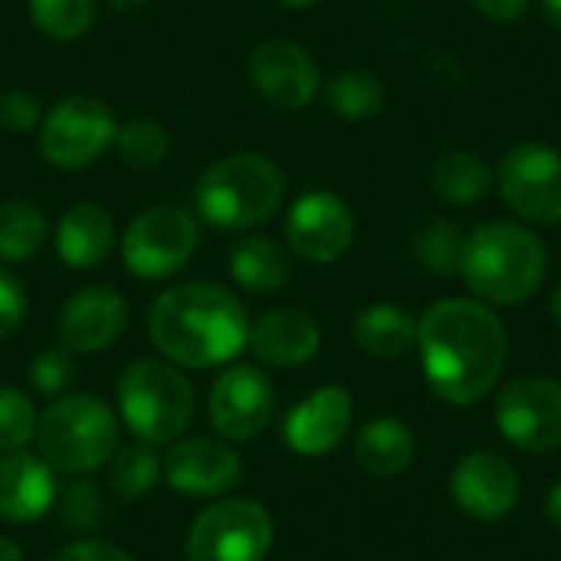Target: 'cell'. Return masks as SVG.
Segmentation results:
<instances>
[{"label": "cell", "mask_w": 561, "mask_h": 561, "mask_svg": "<svg viewBox=\"0 0 561 561\" xmlns=\"http://www.w3.org/2000/svg\"><path fill=\"white\" fill-rule=\"evenodd\" d=\"M417 352L431 391L457 408L483 401L510 355L503 319L480 299H440L417 322Z\"/></svg>", "instance_id": "1"}, {"label": "cell", "mask_w": 561, "mask_h": 561, "mask_svg": "<svg viewBox=\"0 0 561 561\" xmlns=\"http://www.w3.org/2000/svg\"><path fill=\"white\" fill-rule=\"evenodd\" d=\"M151 345L174 365L214 368L247 348L250 319L243 302L217 283L164 289L148 309Z\"/></svg>", "instance_id": "2"}, {"label": "cell", "mask_w": 561, "mask_h": 561, "mask_svg": "<svg viewBox=\"0 0 561 561\" xmlns=\"http://www.w3.org/2000/svg\"><path fill=\"white\" fill-rule=\"evenodd\" d=\"M546 243L523 224L486 220L463 237L460 276L493 306H519L533 299L546 279Z\"/></svg>", "instance_id": "3"}, {"label": "cell", "mask_w": 561, "mask_h": 561, "mask_svg": "<svg viewBox=\"0 0 561 561\" xmlns=\"http://www.w3.org/2000/svg\"><path fill=\"white\" fill-rule=\"evenodd\" d=\"M286 197L283 171L253 151L227 154L210 164L194 191L197 214L224 230H247L270 220Z\"/></svg>", "instance_id": "4"}, {"label": "cell", "mask_w": 561, "mask_h": 561, "mask_svg": "<svg viewBox=\"0 0 561 561\" xmlns=\"http://www.w3.org/2000/svg\"><path fill=\"white\" fill-rule=\"evenodd\" d=\"M122 424L115 411L92 394L59 398L36 421L39 457L69 477H85L115 457Z\"/></svg>", "instance_id": "5"}, {"label": "cell", "mask_w": 561, "mask_h": 561, "mask_svg": "<svg viewBox=\"0 0 561 561\" xmlns=\"http://www.w3.org/2000/svg\"><path fill=\"white\" fill-rule=\"evenodd\" d=\"M118 411L141 444L168 447L194 417V388L171 362L141 358L118 378Z\"/></svg>", "instance_id": "6"}, {"label": "cell", "mask_w": 561, "mask_h": 561, "mask_svg": "<svg viewBox=\"0 0 561 561\" xmlns=\"http://www.w3.org/2000/svg\"><path fill=\"white\" fill-rule=\"evenodd\" d=\"M115 131L118 122L105 102L92 95H66L39 122V151L53 168L79 171L115 145Z\"/></svg>", "instance_id": "7"}, {"label": "cell", "mask_w": 561, "mask_h": 561, "mask_svg": "<svg viewBox=\"0 0 561 561\" xmlns=\"http://www.w3.org/2000/svg\"><path fill=\"white\" fill-rule=\"evenodd\" d=\"M506 207L536 227L561 224V151L542 141L513 145L496 168Z\"/></svg>", "instance_id": "8"}, {"label": "cell", "mask_w": 561, "mask_h": 561, "mask_svg": "<svg viewBox=\"0 0 561 561\" xmlns=\"http://www.w3.org/2000/svg\"><path fill=\"white\" fill-rule=\"evenodd\" d=\"M201 227L184 207H148L122 233V263L141 279L174 276L197 250Z\"/></svg>", "instance_id": "9"}, {"label": "cell", "mask_w": 561, "mask_h": 561, "mask_svg": "<svg viewBox=\"0 0 561 561\" xmlns=\"http://www.w3.org/2000/svg\"><path fill=\"white\" fill-rule=\"evenodd\" d=\"M273 546V519L256 500H224L197 516L187 561H263Z\"/></svg>", "instance_id": "10"}, {"label": "cell", "mask_w": 561, "mask_h": 561, "mask_svg": "<svg viewBox=\"0 0 561 561\" xmlns=\"http://www.w3.org/2000/svg\"><path fill=\"white\" fill-rule=\"evenodd\" d=\"M500 434L529 450L549 454L561 447V381L546 375H526L503 388L496 398Z\"/></svg>", "instance_id": "11"}, {"label": "cell", "mask_w": 561, "mask_h": 561, "mask_svg": "<svg viewBox=\"0 0 561 561\" xmlns=\"http://www.w3.org/2000/svg\"><path fill=\"white\" fill-rule=\"evenodd\" d=\"M286 240L306 263L325 266L348 253L355 240V214L332 191L302 194L286 217Z\"/></svg>", "instance_id": "12"}, {"label": "cell", "mask_w": 561, "mask_h": 561, "mask_svg": "<svg viewBox=\"0 0 561 561\" xmlns=\"http://www.w3.org/2000/svg\"><path fill=\"white\" fill-rule=\"evenodd\" d=\"M319 62L296 39H263L250 56V82L273 108H306L319 92Z\"/></svg>", "instance_id": "13"}, {"label": "cell", "mask_w": 561, "mask_h": 561, "mask_svg": "<svg viewBox=\"0 0 561 561\" xmlns=\"http://www.w3.org/2000/svg\"><path fill=\"white\" fill-rule=\"evenodd\" d=\"M273 404L276 394L270 378L253 365H233L214 381L207 414L217 434H224L227 440H253L266 431Z\"/></svg>", "instance_id": "14"}, {"label": "cell", "mask_w": 561, "mask_h": 561, "mask_svg": "<svg viewBox=\"0 0 561 561\" xmlns=\"http://www.w3.org/2000/svg\"><path fill=\"white\" fill-rule=\"evenodd\" d=\"M450 496L470 519L500 523L519 503V473L503 454L473 450L454 467Z\"/></svg>", "instance_id": "15"}, {"label": "cell", "mask_w": 561, "mask_h": 561, "mask_svg": "<svg viewBox=\"0 0 561 561\" xmlns=\"http://www.w3.org/2000/svg\"><path fill=\"white\" fill-rule=\"evenodd\" d=\"M59 342L69 352L89 355L112 348L128 329V302L112 286H89L72 293L59 309Z\"/></svg>", "instance_id": "16"}, {"label": "cell", "mask_w": 561, "mask_h": 561, "mask_svg": "<svg viewBox=\"0 0 561 561\" xmlns=\"http://www.w3.org/2000/svg\"><path fill=\"white\" fill-rule=\"evenodd\" d=\"M161 477L181 496H220L240 480V457L220 440L184 437L161 460Z\"/></svg>", "instance_id": "17"}, {"label": "cell", "mask_w": 561, "mask_h": 561, "mask_svg": "<svg viewBox=\"0 0 561 561\" xmlns=\"http://www.w3.org/2000/svg\"><path fill=\"white\" fill-rule=\"evenodd\" d=\"M348 424H352V394L339 385H325L316 388L286 414L283 437L302 457H325L345 440Z\"/></svg>", "instance_id": "18"}, {"label": "cell", "mask_w": 561, "mask_h": 561, "mask_svg": "<svg viewBox=\"0 0 561 561\" xmlns=\"http://www.w3.org/2000/svg\"><path fill=\"white\" fill-rule=\"evenodd\" d=\"M59 486L53 467L33 454H3L0 457V519L7 523H36L56 503Z\"/></svg>", "instance_id": "19"}, {"label": "cell", "mask_w": 561, "mask_h": 561, "mask_svg": "<svg viewBox=\"0 0 561 561\" xmlns=\"http://www.w3.org/2000/svg\"><path fill=\"white\" fill-rule=\"evenodd\" d=\"M247 345L253 355L276 368H299L316 358L322 345L319 322L302 309H273L250 325Z\"/></svg>", "instance_id": "20"}, {"label": "cell", "mask_w": 561, "mask_h": 561, "mask_svg": "<svg viewBox=\"0 0 561 561\" xmlns=\"http://www.w3.org/2000/svg\"><path fill=\"white\" fill-rule=\"evenodd\" d=\"M112 247H115V227L99 204H76L59 217L56 250L66 266L92 270L112 253Z\"/></svg>", "instance_id": "21"}, {"label": "cell", "mask_w": 561, "mask_h": 561, "mask_svg": "<svg viewBox=\"0 0 561 561\" xmlns=\"http://www.w3.org/2000/svg\"><path fill=\"white\" fill-rule=\"evenodd\" d=\"M355 342L371 358L381 362L404 358L411 348H417V319L394 302H375L358 312Z\"/></svg>", "instance_id": "22"}, {"label": "cell", "mask_w": 561, "mask_h": 561, "mask_svg": "<svg viewBox=\"0 0 561 561\" xmlns=\"http://www.w3.org/2000/svg\"><path fill=\"white\" fill-rule=\"evenodd\" d=\"M230 276L247 293L270 296V293H279L289 283L293 263H289V253L276 240H270V237H243L230 250Z\"/></svg>", "instance_id": "23"}, {"label": "cell", "mask_w": 561, "mask_h": 561, "mask_svg": "<svg viewBox=\"0 0 561 561\" xmlns=\"http://www.w3.org/2000/svg\"><path fill=\"white\" fill-rule=\"evenodd\" d=\"M493 168L470 148L444 151L431 168V191L454 207H470L483 201L493 187Z\"/></svg>", "instance_id": "24"}, {"label": "cell", "mask_w": 561, "mask_h": 561, "mask_svg": "<svg viewBox=\"0 0 561 561\" xmlns=\"http://www.w3.org/2000/svg\"><path fill=\"white\" fill-rule=\"evenodd\" d=\"M355 460L371 477H398L414 460V434L394 417H378L362 427L355 440Z\"/></svg>", "instance_id": "25"}, {"label": "cell", "mask_w": 561, "mask_h": 561, "mask_svg": "<svg viewBox=\"0 0 561 561\" xmlns=\"http://www.w3.org/2000/svg\"><path fill=\"white\" fill-rule=\"evenodd\" d=\"M385 82L368 69H342L325 85V102L348 122H368L385 108Z\"/></svg>", "instance_id": "26"}, {"label": "cell", "mask_w": 561, "mask_h": 561, "mask_svg": "<svg viewBox=\"0 0 561 561\" xmlns=\"http://www.w3.org/2000/svg\"><path fill=\"white\" fill-rule=\"evenodd\" d=\"M49 237L46 214L30 201H7L0 204V260L23 263L43 250Z\"/></svg>", "instance_id": "27"}, {"label": "cell", "mask_w": 561, "mask_h": 561, "mask_svg": "<svg viewBox=\"0 0 561 561\" xmlns=\"http://www.w3.org/2000/svg\"><path fill=\"white\" fill-rule=\"evenodd\" d=\"M158 477H161V460H158L154 447L138 440V444L118 450V457L112 460L108 486L118 500H141L154 490Z\"/></svg>", "instance_id": "28"}, {"label": "cell", "mask_w": 561, "mask_h": 561, "mask_svg": "<svg viewBox=\"0 0 561 561\" xmlns=\"http://www.w3.org/2000/svg\"><path fill=\"white\" fill-rule=\"evenodd\" d=\"M30 16L49 39H79L95 20V0H26Z\"/></svg>", "instance_id": "29"}, {"label": "cell", "mask_w": 561, "mask_h": 561, "mask_svg": "<svg viewBox=\"0 0 561 561\" xmlns=\"http://www.w3.org/2000/svg\"><path fill=\"white\" fill-rule=\"evenodd\" d=\"M115 148H118L125 164L148 171V168H158L168 158L171 138H168L164 125H158L151 118H131V122L118 125Z\"/></svg>", "instance_id": "30"}, {"label": "cell", "mask_w": 561, "mask_h": 561, "mask_svg": "<svg viewBox=\"0 0 561 561\" xmlns=\"http://www.w3.org/2000/svg\"><path fill=\"white\" fill-rule=\"evenodd\" d=\"M414 250H417V260L424 263V270H431L437 276H454L460 270L463 233L450 220H434L417 233Z\"/></svg>", "instance_id": "31"}, {"label": "cell", "mask_w": 561, "mask_h": 561, "mask_svg": "<svg viewBox=\"0 0 561 561\" xmlns=\"http://www.w3.org/2000/svg\"><path fill=\"white\" fill-rule=\"evenodd\" d=\"M36 411L16 388H0V454H16L36 437Z\"/></svg>", "instance_id": "32"}, {"label": "cell", "mask_w": 561, "mask_h": 561, "mask_svg": "<svg viewBox=\"0 0 561 561\" xmlns=\"http://www.w3.org/2000/svg\"><path fill=\"white\" fill-rule=\"evenodd\" d=\"M59 516L69 529H95L105 519V506H102L95 483L89 480L69 483V490L59 500Z\"/></svg>", "instance_id": "33"}, {"label": "cell", "mask_w": 561, "mask_h": 561, "mask_svg": "<svg viewBox=\"0 0 561 561\" xmlns=\"http://www.w3.org/2000/svg\"><path fill=\"white\" fill-rule=\"evenodd\" d=\"M76 375V362L69 348H46L30 365V381L39 394H62Z\"/></svg>", "instance_id": "34"}, {"label": "cell", "mask_w": 561, "mask_h": 561, "mask_svg": "<svg viewBox=\"0 0 561 561\" xmlns=\"http://www.w3.org/2000/svg\"><path fill=\"white\" fill-rule=\"evenodd\" d=\"M26 316V289L16 276L0 270V342L10 339Z\"/></svg>", "instance_id": "35"}, {"label": "cell", "mask_w": 561, "mask_h": 561, "mask_svg": "<svg viewBox=\"0 0 561 561\" xmlns=\"http://www.w3.org/2000/svg\"><path fill=\"white\" fill-rule=\"evenodd\" d=\"M0 122L10 131H30V128H36L43 122L39 118L36 95H30V92H7V95H0Z\"/></svg>", "instance_id": "36"}, {"label": "cell", "mask_w": 561, "mask_h": 561, "mask_svg": "<svg viewBox=\"0 0 561 561\" xmlns=\"http://www.w3.org/2000/svg\"><path fill=\"white\" fill-rule=\"evenodd\" d=\"M49 561H135L128 552H122L118 546L108 542H95V539H82V542H69L62 546Z\"/></svg>", "instance_id": "37"}, {"label": "cell", "mask_w": 561, "mask_h": 561, "mask_svg": "<svg viewBox=\"0 0 561 561\" xmlns=\"http://www.w3.org/2000/svg\"><path fill=\"white\" fill-rule=\"evenodd\" d=\"M473 10L486 20H496V23H513L519 16L529 13L533 0H470Z\"/></svg>", "instance_id": "38"}, {"label": "cell", "mask_w": 561, "mask_h": 561, "mask_svg": "<svg viewBox=\"0 0 561 561\" xmlns=\"http://www.w3.org/2000/svg\"><path fill=\"white\" fill-rule=\"evenodd\" d=\"M546 513H549V523L556 526V533L561 536V480L549 490V500H546Z\"/></svg>", "instance_id": "39"}, {"label": "cell", "mask_w": 561, "mask_h": 561, "mask_svg": "<svg viewBox=\"0 0 561 561\" xmlns=\"http://www.w3.org/2000/svg\"><path fill=\"white\" fill-rule=\"evenodd\" d=\"M112 10H118V13H138V10H145L151 0H105Z\"/></svg>", "instance_id": "40"}, {"label": "cell", "mask_w": 561, "mask_h": 561, "mask_svg": "<svg viewBox=\"0 0 561 561\" xmlns=\"http://www.w3.org/2000/svg\"><path fill=\"white\" fill-rule=\"evenodd\" d=\"M539 7H542L546 20H549L552 26H559L561 30V0H539Z\"/></svg>", "instance_id": "41"}, {"label": "cell", "mask_w": 561, "mask_h": 561, "mask_svg": "<svg viewBox=\"0 0 561 561\" xmlns=\"http://www.w3.org/2000/svg\"><path fill=\"white\" fill-rule=\"evenodd\" d=\"M0 561H23L20 546H16V542H10V539H3V536H0Z\"/></svg>", "instance_id": "42"}, {"label": "cell", "mask_w": 561, "mask_h": 561, "mask_svg": "<svg viewBox=\"0 0 561 561\" xmlns=\"http://www.w3.org/2000/svg\"><path fill=\"white\" fill-rule=\"evenodd\" d=\"M549 309H552V319H556V325L561 329V283L556 286V293H552V299H549Z\"/></svg>", "instance_id": "43"}, {"label": "cell", "mask_w": 561, "mask_h": 561, "mask_svg": "<svg viewBox=\"0 0 561 561\" xmlns=\"http://www.w3.org/2000/svg\"><path fill=\"white\" fill-rule=\"evenodd\" d=\"M283 7H293V10H309V7H319L322 0H276Z\"/></svg>", "instance_id": "44"}]
</instances>
